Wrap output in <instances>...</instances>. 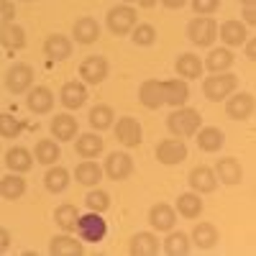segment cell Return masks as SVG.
<instances>
[{
    "label": "cell",
    "instance_id": "cell-1",
    "mask_svg": "<svg viewBox=\"0 0 256 256\" xmlns=\"http://www.w3.org/2000/svg\"><path fill=\"white\" fill-rule=\"evenodd\" d=\"M200 113L195 108H174V113H169L166 118V128H169V134H172L174 138H190V136H195L198 134V128H200Z\"/></svg>",
    "mask_w": 256,
    "mask_h": 256
},
{
    "label": "cell",
    "instance_id": "cell-2",
    "mask_svg": "<svg viewBox=\"0 0 256 256\" xmlns=\"http://www.w3.org/2000/svg\"><path fill=\"white\" fill-rule=\"evenodd\" d=\"M236 88H238V77L230 72H212V77H205V82H202V92L212 102L226 100L228 95H233Z\"/></svg>",
    "mask_w": 256,
    "mask_h": 256
},
{
    "label": "cell",
    "instance_id": "cell-3",
    "mask_svg": "<svg viewBox=\"0 0 256 256\" xmlns=\"http://www.w3.org/2000/svg\"><path fill=\"white\" fill-rule=\"evenodd\" d=\"M187 36L195 46H212V41L218 38V24L210 16H198L190 20Z\"/></svg>",
    "mask_w": 256,
    "mask_h": 256
},
{
    "label": "cell",
    "instance_id": "cell-4",
    "mask_svg": "<svg viewBox=\"0 0 256 256\" xmlns=\"http://www.w3.org/2000/svg\"><path fill=\"white\" fill-rule=\"evenodd\" d=\"M74 230L80 233V241L98 244V241H102V238H105V233H108V226H105V220H102L100 212L90 210L88 216H80V220H77V228H74Z\"/></svg>",
    "mask_w": 256,
    "mask_h": 256
},
{
    "label": "cell",
    "instance_id": "cell-5",
    "mask_svg": "<svg viewBox=\"0 0 256 256\" xmlns=\"http://www.w3.org/2000/svg\"><path fill=\"white\" fill-rule=\"evenodd\" d=\"M6 88L13 92V95H24L34 88V70L28 67V64L18 62L13 64V67L6 72Z\"/></svg>",
    "mask_w": 256,
    "mask_h": 256
},
{
    "label": "cell",
    "instance_id": "cell-6",
    "mask_svg": "<svg viewBox=\"0 0 256 256\" xmlns=\"http://www.w3.org/2000/svg\"><path fill=\"white\" fill-rule=\"evenodd\" d=\"M134 26H136V10L128 3L116 6V8L108 10V28H110V34L126 36V34H131Z\"/></svg>",
    "mask_w": 256,
    "mask_h": 256
},
{
    "label": "cell",
    "instance_id": "cell-7",
    "mask_svg": "<svg viewBox=\"0 0 256 256\" xmlns=\"http://www.w3.org/2000/svg\"><path fill=\"white\" fill-rule=\"evenodd\" d=\"M156 159L166 166H172V164H180L187 159V144L182 138H164L159 141L156 146Z\"/></svg>",
    "mask_w": 256,
    "mask_h": 256
},
{
    "label": "cell",
    "instance_id": "cell-8",
    "mask_svg": "<svg viewBox=\"0 0 256 256\" xmlns=\"http://www.w3.org/2000/svg\"><path fill=\"white\" fill-rule=\"evenodd\" d=\"M134 172V159L128 154H120V152H113L108 159H105V166H102V174H108L110 180L116 182H123L128 180Z\"/></svg>",
    "mask_w": 256,
    "mask_h": 256
},
{
    "label": "cell",
    "instance_id": "cell-9",
    "mask_svg": "<svg viewBox=\"0 0 256 256\" xmlns=\"http://www.w3.org/2000/svg\"><path fill=\"white\" fill-rule=\"evenodd\" d=\"M80 77L88 82V84H100L105 77H108V59L92 54L80 64Z\"/></svg>",
    "mask_w": 256,
    "mask_h": 256
},
{
    "label": "cell",
    "instance_id": "cell-10",
    "mask_svg": "<svg viewBox=\"0 0 256 256\" xmlns=\"http://www.w3.org/2000/svg\"><path fill=\"white\" fill-rule=\"evenodd\" d=\"M226 113L233 120H248L254 116V95L251 92H238L226 98Z\"/></svg>",
    "mask_w": 256,
    "mask_h": 256
},
{
    "label": "cell",
    "instance_id": "cell-11",
    "mask_svg": "<svg viewBox=\"0 0 256 256\" xmlns=\"http://www.w3.org/2000/svg\"><path fill=\"white\" fill-rule=\"evenodd\" d=\"M162 92H164V105H172V108H182L190 100V88L184 80H164Z\"/></svg>",
    "mask_w": 256,
    "mask_h": 256
},
{
    "label": "cell",
    "instance_id": "cell-12",
    "mask_svg": "<svg viewBox=\"0 0 256 256\" xmlns=\"http://www.w3.org/2000/svg\"><path fill=\"white\" fill-rule=\"evenodd\" d=\"M72 36L77 38V44H95V41L100 38V26H98V20L92 16H82L74 20V26H72Z\"/></svg>",
    "mask_w": 256,
    "mask_h": 256
},
{
    "label": "cell",
    "instance_id": "cell-13",
    "mask_svg": "<svg viewBox=\"0 0 256 256\" xmlns=\"http://www.w3.org/2000/svg\"><path fill=\"white\" fill-rule=\"evenodd\" d=\"M190 187L198 192V195H208V192H212L218 187V177H216V172H212L210 166H195L190 172Z\"/></svg>",
    "mask_w": 256,
    "mask_h": 256
},
{
    "label": "cell",
    "instance_id": "cell-14",
    "mask_svg": "<svg viewBox=\"0 0 256 256\" xmlns=\"http://www.w3.org/2000/svg\"><path fill=\"white\" fill-rule=\"evenodd\" d=\"M26 105H28V110L36 113V116H44L54 108V92L49 88H31L28 90V98H26Z\"/></svg>",
    "mask_w": 256,
    "mask_h": 256
},
{
    "label": "cell",
    "instance_id": "cell-15",
    "mask_svg": "<svg viewBox=\"0 0 256 256\" xmlns=\"http://www.w3.org/2000/svg\"><path fill=\"white\" fill-rule=\"evenodd\" d=\"M138 100L144 108L148 110H156L164 105V92H162V82L159 80H146L141 82V88H138Z\"/></svg>",
    "mask_w": 256,
    "mask_h": 256
},
{
    "label": "cell",
    "instance_id": "cell-16",
    "mask_svg": "<svg viewBox=\"0 0 256 256\" xmlns=\"http://www.w3.org/2000/svg\"><path fill=\"white\" fill-rule=\"evenodd\" d=\"M148 223H152L154 230H172L174 223H177V212L166 202H156L152 210H148Z\"/></svg>",
    "mask_w": 256,
    "mask_h": 256
},
{
    "label": "cell",
    "instance_id": "cell-17",
    "mask_svg": "<svg viewBox=\"0 0 256 256\" xmlns=\"http://www.w3.org/2000/svg\"><path fill=\"white\" fill-rule=\"evenodd\" d=\"M59 100H62L64 108L77 110V108H82V105H84V100H88V90H84V84H82V82L72 80V82H67V84L62 88Z\"/></svg>",
    "mask_w": 256,
    "mask_h": 256
},
{
    "label": "cell",
    "instance_id": "cell-18",
    "mask_svg": "<svg viewBox=\"0 0 256 256\" xmlns=\"http://www.w3.org/2000/svg\"><path fill=\"white\" fill-rule=\"evenodd\" d=\"M116 138L123 144V146H138L141 144V126L136 118H120L116 123Z\"/></svg>",
    "mask_w": 256,
    "mask_h": 256
},
{
    "label": "cell",
    "instance_id": "cell-19",
    "mask_svg": "<svg viewBox=\"0 0 256 256\" xmlns=\"http://www.w3.org/2000/svg\"><path fill=\"white\" fill-rule=\"evenodd\" d=\"M77 118H72L70 113H59L52 118V136L56 141H72L77 136Z\"/></svg>",
    "mask_w": 256,
    "mask_h": 256
},
{
    "label": "cell",
    "instance_id": "cell-20",
    "mask_svg": "<svg viewBox=\"0 0 256 256\" xmlns=\"http://www.w3.org/2000/svg\"><path fill=\"white\" fill-rule=\"evenodd\" d=\"M216 177L226 184H238L244 180V169L238 164V159H233V156H226V159H218L216 164Z\"/></svg>",
    "mask_w": 256,
    "mask_h": 256
},
{
    "label": "cell",
    "instance_id": "cell-21",
    "mask_svg": "<svg viewBox=\"0 0 256 256\" xmlns=\"http://www.w3.org/2000/svg\"><path fill=\"white\" fill-rule=\"evenodd\" d=\"M49 254H54V256H82L84 246H82V241L72 238L70 233H64V236H54L52 238Z\"/></svg>",
    "mask_w": 256,
    "mask_h": 256
},
{
    "label": "cell",
    "instance_id": "cell-22",
    "mask_svg": "<svg viewBox=\"0 0 256 256\" xmlns=\"http://www.w3.org/2000/svg\"><path fill=\"white\" fill-rule=\"evenodd\" d=\"M128 251L134 256H154L159 251V238L154 236L152 230H144V233H136L128 244Z\"/></svg>",
    "mask_w": 256,
    "mask_h": 256
},
{
    "label": "cell",
    "instance_id": "cell-23",
    "mask_svg": "<svg viewBox=\"0 0 256 256\" xmlns=\"http://www.w3.org/2000/svg\"><path fill=\"white\" fill-rule=\"evenodd\" d=\"M198 146L202 148V152H208V154H216V152H220V146L226 144V136H223V131L220 128H212V126H208V128H198Z\"/></svg>",
    "mask_w": 256,
    "mask_h": 256
},
{
    "label": "cell",
    "instance_id": "cell-24",
    "mask_svg": "<svg viewBox=\"0 0 256 256\" xmlns=\"http://www.w3.org/2000/svg\"><path fill=\"white\" fill-rule=\"evenodd\" d=\"M6 164H8L10 172L24 174V172H28V169L34 166V154L28 152V148H24V146H13V148H8V154H6Z\"/></svg>",
    "mask_w": 256,
    "mask_h": 256
},
{
    "label": "cell",
    "instance_id": "cell-25",
    "mask_svg": "<svg viewBox=\"0 0 256 256\" xmlns=\"http://www.w3.org/2000/svg\"><path fill=\"white\" fill-rule=\"evenodd\" d=\"M44 54L49 59H56V62L67 59V56H72V41L67 36H62V34H52L44 41Z\"/></svg>",
    "mask_w": 256,
    "mask_h": 256
},
{
    "label": "cell",
    "instance_id": "cell-26",
    "mask_svg": "<svg viewBox=\"0 0 256 256\" xmlns=\"http://www.w3.org/2000/svg\"><path fill=\"white\" fill-rule=\"evenodd\" d=\"M218 36L228 46H241V44L248 41V31H246V26L241 24V20H226V24L220 26V31H218Z\"/></svg>",
    "mask_w": 256,
    "mask_h": 256
},
{
    "label": "cell",
    "instance_id": "cell-27",
    "mask_svg": "<svg viewBox=\"0 0 256 256\" xmlns=\"http://www.w3.org/2000/svg\"><path fill=\"white\" fill-rule=\"evenodd\" d=\"M174 70H177V74L180 77H184V80H198V77H202V62H200V56H195V54H182V56H177V62H174Z\"/></svg>",
    "mask_w": 256,
    "mask_h": 256
},
{
    "label": "cell",
    "instance_id": "cell-28",
    "mask_svg": "<svg viewBox=\"0 0 256 256\" xmlns=\"http://www.w3.org/2000/svg\"><path fill=\"white\" fill-rule=\"evenodd\" d=\"M74 180H77L80 184H84V187H95V184L102 180V166H98V164L90 162V159H84L82 164L74 166Z\"/></svg>",
    "mask_w": 256,
    "mask_h": 256
},
{
    "label": "cell",
    "instance_id": "cell-29",
    "mask_svg": "<svg viewBox=\"0 0 256 256\" xmlns=\"http://www.w3.org/2000/svg\"><path fill=\"white\" fill-rule=\"evenodd\" d=\"M0 44H3L6 49L16 52V49H24L26 46V31L16 26V24H6L0 26Z\"/></svg>",
    "mask_w": 256,
    "mask_h": 256
},
{
    "label": "cell",
    "instance_id": "cell-30",
    "mask_svg": "<svg viewBox=\"0 0 256 256\" xmlns=\"http://www.w3.org/2000/svg\"><path fill=\"white\" fill-rule=\"evenodd\" d=\"M24 192H26V180L18 172H10V174H6L3 180H0V195H3L6 200H18Z\"/></svg>",
    "mask_w": 256,
    "mask_h": 256
},
{
    "label": "cell",
    "instance_id": "cell-31",
    "mask_svg": "<svg viewBox=\"0 0 256 256\" xmlns=\"http://www.w3.org/2000/svg\"><path fill=\"white\" fill-rule=\"evenodd\" d=\"M177 210H180V216L182 218H200V212H202V200L198 192H184V195H180L177 200Z\"/></svg>",
    "mask_w": 256,
    "mask_h": 256
},
{
    "label": "cell",
    "instance_id": "cell-32",
    "mask_svg": "<svg viewBox=\"0 0 256 256\" xmlns=\"http://www.w3.org/2000/svg\"><path fill=\"white\" fill-rule=\"evenodd\" d=\"M192 241H195L198 248H212L218 244V228L212 223H198L195 230H192Z\"/></svg>",
    "mask_w": 256,
    "mask_h": 256
},
{
    "label": "cell",
    "instance_id": "cell-33",
    "mask_svg": "<svg viewBox=\"0 0 256 256\" xmlns=\"http://www.w3.org/2000/svg\"><path fill=\"white\" fill-rule=\"evenodd\" d=\"M230 64H233V52L230 49H212L202 67H208L210 72H228Z\"/></svg>",
    "mask_w": 256,
    "mask_h": 256
},
{
    "label": "cell",
    "instance_id": "cell-34",
    "mask_svg": "<svg viewBox=\"0 0 256 256\" xmlns=\"http://www.w3.org/2000/svg\"><path fill=\"white\" fill-rule=\"evenodd\" d=\"M59 156H62V152H59L56 141H52V138H41V141L36 144V152H34V159H36V162L52 166V164H56Z\"/></svg>",
    "mask_w": 256,
    "mask_h": 256
},
{
    "label": "cell",
    "instance_id": "cell-35",
    "mask_svg": "<svg viewBox=\"0 0 256 256\" xmlns=\"http://www.w3.org/2000/svg\"><path fill=\"white\" fill-rule=\"evenodd\" d=\"M102 152V138L98 134H84L77 138V154L82 159H95Z\"/></svg>",
    "mask_w": 256,
    "mask_h": 256
},
{
    "label": "cell",
    "instance_id": "cell-36",
    "mask_svg": "<svg viewBox=\"0 0 256 256\" xmlns=\"http://www.w3.org/2000/svg\"><path fill=\"white\" fill-rule=\"evenodd\" d=\"M54 220H56V226H59L64 233H72V230L77 228L80 212H77V208H74V205H59V208H56V212H54Z\"/></svg>",
    "mask_w": 256,
    "mask_h": 256
},
{
    "label": "cell",
    "instance_id": "cell-37",
    "mask_svg": "<svg viewBox=\"0 0 256 256\" xmlns=\"http://www.w3.org/2000/svg\"><path fill=\"white\" fill-rule=\"evenodd\" d=\"M164 254H169V256H187L190 254V236H184V233L180 230H172L166 236V241H164Z\"/></svg>",
    "mask_w": 256,
    "mask_h": 256
},
{
    "label": "cell",
    "instance_id": "cell-38",
    "mask_svg": "<svg viewBox=\"0 0 256 256\" xmlns=\"http://www.w3.org/2000/svg\"><path fill=\"white\" fill-rule=\"evenodd\" d=\"M44 184H46L49 192H64V190H67V184H70V172L64 166H54L52 164V169H49L46 177H44Z\"/></svg>",
    "mask_w": 256,
    "mask_h": 256
},
{
    "label": "cell",
    "instance_id": "cell-39",
    "mask_svg": "<svg viewBox=\"0 0 256 256\" xmlns=\"http://www.w3.org/2000/svg\"><path fill=\"white\" fill-rule=\"evenodd\" d=\"M113 108L110 105H95V108L90 110V126L95 128V131H105V128H110L113 126Z\"/></svg>",
    "mask_w": 256,
    "mask_h": 256
},
{
    "label": "cell",
    "instance_id": "cell-40",
    "mask_svg": "<svg viewBox=\"0 0 256 256\" xmlns=\"http://www.w3.org/2000/svg\"><path fill=\"white\" fill-rule=\"evenodd\" d=\"M131 34H134L131 38H134L136 46H152L154 41H156V28L152 24H136L131 28Z\"/></svg>",
    "mask_w": 256,
    "mask_h": 256
},
{
    "label": "cell",
    "instance_id": "cell-41",
    "mask_svg": "<svg viewBox=\"0 0 256 256\" xmlns=\"http://www.w3.org/2000/svg\"><path fill=\"white\" fill-rule=\"evenodd\" d=\"M20 131H24V123L16 120L10 113H0V136L3 138H18Z\"/></svg>",
    "mask_w": 256,
    "mask_h": 256
},
{
    "label": "cell",
    "instance_id": "cell-42",
    "mask_svg": "<svg viewBox=\"0 0 256 256\" xmlns=\"http://www.w3.org/2000/svg\"><path fill=\"white\" fill-rule=\"evenodd\" d=\"M84 202H88V208L95 210V212H105V210L110 208V195L105 190H92V192H88Z\"/></svg>",
    "mask_w": 256,
    "mask_h": 256
},
{
    "label": "cell",
    "instance_id": "cell-43",
    "mask_svg": "<svg viewBox=\"0 0 256 256\" xmlns=\"http://www.w3.org/2000/svg\"><path fill=\"white\" fill-rule=\"evenodd\" d=\"M220 8V0H192V10L198 16H210Z\"/></svg>",
    "mask_w": 256,
    "mask_h": 256
},
{
    "label": "cell",
    "instance_id": "cell-44",
    "mask_svg": "<svg viewBox=\"0 0 256 256\" xmlns=\"http://www.w3.org/2000/svg\"><path fill=\"white\" fill-rule=\"evenodd\" d=\"M13 18H16V6L10 0H0V26L13 24Z\"/></svg>",
    "mask_w": 256,
    "mask_h": 256
},
{
    "label": "cell",
    "instance_id": "cell-45",
    "mask_svg": "<svg viewBox=\"0 0 256 256\" xmlns=\"http://www.w3.org/2000/svg\"><path fill=\"white\" fill-rule=\"evenodd\" d=\"M8 248H10V233L0 226V254H6Z\"/></svg>",
    "mask_w": 256,
    "mask_h": 256
},
{
    "label": "cell",
    "instance_id": "cell-46",
    "mask_svg": "<svg viewBox=\"0 0 256 256\" xmlns=\"http://www.w3.org/2000/svg\"><path fill=\"white\" fill-rule=\"evenodd\" d=\"M244 20H246L248 26L256 24V10H254V6H246V10H244Z\"/></svg>",
    "mask_w": 256,
    "mask_h": 256
},
{
    "label": "cell",
    "instance_id": "cell-47",
    "mask_svg": "<svg viewBox=\"0 0 256 256\" xmlns=\"http://www.w3.org/2000/svg\"><path fill=\"white\" fill-rule=\"evenodd\" d=\"M162 3H164L166 8H182V6L187 3V0H162Z\"/></svg>",
    "mask_w": 256,
    "mask_h": 256
},
{
    "label": "cell",
    "instance_id": "cell-48",
    "mask_svg": "<svg viewBox=\"0 0 256 256\" xmlns=\"http://www.w3.org/2000/svg\"><path fill=\"white\" fill-rule=\"evenodd\" d=\"M246 56L254 59L256 56V46H254V41H246Z\"/></svg>",
    "mask_w": 256,
    "mask_h": 256
},
{
    "label": "cell",
    "instance_id": "cell-49",
    "mask_svg": "<svg viewBox=\"0 0 256 256\" xmlns=\"http://www.w3.org/2000/svg\"><path fill=\"white\" fill-rule=\"evenodd\" d=\"M138 6H141V8H154L156 0H138Z\"/></svg>",
    "mask_w": 256,
    "mask_h": 256
},
{
    "label": "cell",
    "instance_id": "cell-50",
    "mask_svg": "<svg viewBox=\"0 0 256 256\" xmlns=\"http://www.w3.org/2000/svg\"><path fill=\"white\" fill-rule=\"evenodd\" d=\"M238 3H244V6H254V0H238Z\"/></svg>",
    "mask_w": 256,
    "mask_h": 256
},
{
    "label": "cell",
    "instance_id": "cell-51",
    "mask_svg": "<svg viewBox=\"0 0 256 256\" xmlns=\"http://www.w3.org/2000/svg\"><path fill=\"white\" fill-rule=\"evenodd\" d=\"M120 3H136V0H120Z\"/></svg>",
    "mask_w": 256,
    "mask_h": 256
}]
</instances>
